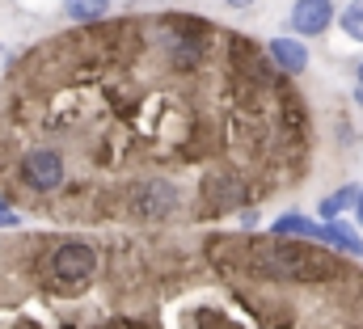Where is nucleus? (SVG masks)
I'll use <instances>...</instances> for the list:
<instances>
[{"instance_id":"7","label":"nucleus","mask_w":363,"mask_h":329,"mask_svg":"<svg viewBox=\"0 0 363 329\" xmlns=\"http://www.w3.org/2000/svg\"><path fill=\"white\" fill-rule=\"evenodd\" d=\"M317 241H325V245L342 249V253H355V257L363 253L359 233H355V228H347L342 220H334V224H321V228H317Z\"/></svg>"},{"instance_id":"15","label":"nucleus","mask_w":363,"mask_h":329,"mask_svg":"<svg viewBox=\"0 0 363 329\" xmlns=\"http://www.w3.org/2000/svg\"><path fill=\"white\" fill-rule=\"evenodd\" d=\"M355 77H359V89H363V64H359V68H355Z\"/></svg>"},{"instance_id":"8","label":"nucleus","mask_w":363,"mask_h":329,"mask_svg":"<svg viewBox=\"0 0 363 329\" xmlns=\"http://www.w3.org/2000/svg\"><path fill=\"white\" fill-rule=\"evenodd\" d=\"M355 199H359V190H355V186H342V190L325 194V199L317 203V211H321V220H325V224H334L347 207H355Z\"/></svg>"},{"instance_id":"11","label":"nucleus","mask_w":363,"mask_h":329,"mask_svg":"<svg viewBox=\"0 0 363 329\" xmlns=\"http://www.w3.org/2000/svg\"><path fill=\"white\" fill-rule=\"evenodd\" d=\"M338 26H342L355 43H363V0H351V4L338 13Z\"/></svg>"},{"instance_id":"6","label":"nucleus","mask_w":363,"mask_h":329,"mask_svg":"<svg viewBox=\"0 0 363 329\" xmlns=\"http://www.w3.org/2000/svg\"><path fill=\"white\" fill-rule=\"evenodd\" d=\"M271 60L283 72H304V68H308V47H304L300 38L279 34V38H271Z\"/></svg>"},{"instance_id":"12","label":"nucleus","mask_w":363,"mask_h":329,"mask_svg":"<svg viewBox=\"0 0 363 329\" xmlns=\"http://www.w3.org/2000/svg\"><path fill=\"white\" fill-rule=\"evenodd\" d=\"M13 224H17V211H13V207H4V203H0V228H13Z\"/></svg>"},{"instance_id":"13","label":"nucleus","mask_w":363,"mask_h":329,"mask_svg":"<svg viewBox=\"0 0 363 329\" xmlns=\"http://www.w3.org/2000/svg\"><path fill=\"white\" fill-rule=\"evenodd\" d=\"M224 4H233V9H250L254 0H224Z\"/></svg>"},{"instance_id":"14","label":"nucleus","mask_w":363,"mask_h":329,"mask_svg":"<svg viewBox=\"0 0 363 329\" xmlns=\"http://www.w3.org/2000/svg\"><path fill=\"white\" fill-rule=\"evenodd\" d=\"M355 216H359V224H363V190H359V199H355Z\"/></svg>"},{"instance_id":"4","label":"nucleus","mask_w":363,"mask_h":329,"mask_svg":"<svg viewBox=\"0 0 363 329\" xmlns=\"http://www.w3.org/2000/svg\"><path fill=\"white\" fill-rule=\"evenodd\" d=\"M287 26L300 34V38H317L334 26V0H296L291 13H287Z\"/></svg>"},{"instance_id":"9","label":"nucleus","mask_w":363,"mask_h":329,"mask_svg":"<svg viewBox=\"0 0 363 329\" xmlns=\"http://www.w3.org/2000/svg\"><path fill=\"white\" fill-rule=\"evenodd\" d=\"M317 228L321 224H313L308 216H279L271 224L274 237H304V241H317Z\"/></svg>"},{"instance_id":"16","label":"nucleus","mask_w":363,"mask_h":329,"mask_svg":"<svg viewBox=\"0 0 363 329\" xmlns=\"http://www.w3.org/2000/svg\"><path fill=\"white\" fill-rule=\"evenodd\" d=\"M355 101H359V106H363V89H355Z\"/></svg>"},{"instance_id":"5","label":"nucleus","mask_w":363,"mask_h":329,"mask_svg":"<svg viewBox=\"0 0 363 329\" xmlns=\"http://www.w3.org/2000/svg\"><path fill=\"white\" fill-rule=\"evenodd\" d=\"M178 207V190L165 186V182H148L135 190V216H148V220H161Z\"/></svg>"},{"instance_id":"1","label":"nucleus","mask_w":363,"mask_h":329,"mask_svg":"<svg viewBox=\"0 0 363 329\" xmlns=\"http://www.w3.org/2000/svg\"><path fill=\"white\" fill-rule=\"evenodd\" d=\"M258 270H262L267 279H283V283H291V279L317 274L321 262H317L308 249H300V245H267V249H258Z\"/></svg>"},{"instance_id":"3","label":"nucleus","mask_w":363,"mask_h":329,"mask_svg":"<svg viewBox=\"0 0 363 329\" xmlns=\"http://www.w3.org/2000/svg\"><path fill=\"white\" fill-rule=\"evenodd\" d=\"M21 182L30 186V190H55L60 182H64V161H60V152H51V148H34V152H26L21 157Z\"/></svg>"},{"instance_id":"10","label":"nucleus","mask_w":363,"mask_h":329,"mask_svg":"<svg viewBox=\"0 0 363 329\" xmlns=\"http://www.w3.org/2000/svg\"><path fill=\"white\" fill-rule=\"evenodd\" d=\"M64 13L72 21H101L110 13V0H64Z\"/></svg>"},{"instance_id":"2","label":"nucleus","mask_w":363,"mask_h":329,"mask_svg":"<svg viewBox=\"0 0 363 329\" xmlns=\"http://www.w3.org/2000/svg\"><path fill=\"white\" fill-rule=\"evenodd\" d=\"M93 266H97V253H93V245H85V241H68V245H60L51 253V274H55L60 283H72V287L89 279Z\"/></svg>"}]
</instances>
